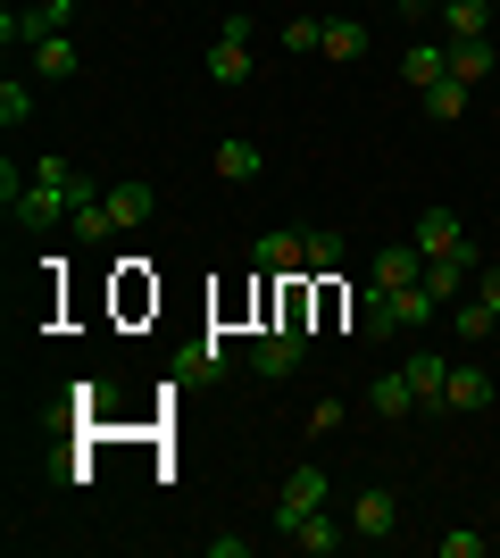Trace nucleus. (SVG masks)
I'll list each match as a JSON object with an SVG mask.
<instances>
[{
    "instance_id": "obj_1",
    "label": "nucleus",
    "mask_w": 500,
    "mask_h": 558,
    "mask_svg": "<svg viewBox=\"0 0 500 558\" xmlns=\"http://www.w3.org/2000/svg\"><path fill=\"white\" fill-rule=\"evenodd\" d=\"M358 317H367V333H426L434 317H442V292H434L426 276H417V283H401V292L367 283V292H358Z\"/></svg>"
},
{
    "instance_id": "obj_2",
    "label": "nucleus",
    "mask_w": 500,
    "mask_h": 558,
    "mask_svg": "<svg viewBox=\"0 0 500 558\" xmlns=\"http://www.w3.org/2000/svg\"><path fill=\"white\" fill-rule=\"evenodd\" d=\"M417 258H476L484 267V251H476V233H467L459 209H417Z\"/></svg>"
},
{
    "instance_id": "obj_3",
    "label": "nucleus",
    "mask_w": 500,
    "mask_h": 558,
    "mask_svg": "<svg viewBox=\"0 0 500 558\" xmlns=\"http://www.w3.org/2000/svg\"><path fill=\"white\" fill-rule=\"evenodd\" d=\"M333 500V484H326V466H292V484H284V500H276V534H301V517L309 509H326Z\"/></svg>"
},
{
    "instance_id": "obj_4",
    "label": "nucleus",
    "mask_w": 500,
    "mask_h": 558,
    "mask_svg": "<svg viewBox=\"0 0 500 558\" xmlns=\"http://www.w3.org/2000/svg\"><path fill=\"white\" fill-rule=\"evenodd\" d=\"M301 359H309V342H301V317H284V326H267L259 342H251V367H259L267 384H276V375H292Z\"/></svg>"
},
{
    "instance_id": "obj_5",
    "label": "nucleus",
    "mask_w": 500,
    "mask_h": 558,
    "mask_svg": "<svg viewBox=\"0 0 500 558\" xmlns=\"http://www.w3.org/2000/svg\"><path fill=\"white\" fill-rule=\"evenodd\" d=\"M251 267H259V276H309V233H259V242H251Z\"/></svg>"
},
{
    "instance_id": "obj_6",
    "label": "nucleus",
    "mask_w": 500,
    "mask_h": 558,
    "mask_svg": "<svg viewBox=\"0 0 500 558\" xmlns=\"http://www.w3.org/2000/svg\"><path fill=\"white\" fill-rule=\"evenodd\" d=\"M351 534L358 542H392V534H401V492H358V500H351Z\"/></svg>"
},
{
    "instance_id": "obj_7",
    "label": "nucleus",
    "mask_w": 500,
    "mask_h": 558,
    "mask_svg": "<svg viewBox=\"0 0 500 558\" xmlns=\"http://www.w3.org/2000/svg\"><path fill=\"white\" fill-rule=\"evenodd\" d=\"M342 542H351V517H333V500H326V509H309V517H301V534H292V550L326 558V550H342Z\"/></svg>"
},
{
    "instance_id": "obj_8",
    "label": "nucleus",
    "mask_w": 500,
    "mask_h": 558,
    "mask_svg": "<svg viewBox=\"0 0 500 558\" xmlns=\"http://www.w3.org/2000/svg\"><path fill=\"white\" fill-rule=\"evenodd\" d=\"M426 276V258H417V242H392V251H376V267H367V283H383V292H401V283Z\"/></svg>"
},
{
    "instance_id": "obj_9",
    "label": "nucleus",
    "mask_w": 500,
    "mask_h": 558,
    "mask_svg": "<svg viewBox=\"0 0 500 558\" xmlns=\"http://www.w3.org/2000/svg\"><path fill=\"white\" fill-rule=\"evenodd\" d=\"M259 142H251V134H225V142H217V175H225V184H259Z\"/></svg>"
},
{
    "instance_id": "obj_10",
    "label": "nucleus",
    "mask_w": 500,
    "mask_h": 558,
    "mask_svg": "<svg viewBox=\"0 0 500 558\" xmlns=\"http://www.w3.org/2000/svg\"><path fill=\"white\" fill-rule=\"evenodd\" d=\"M401 375L417 384V409H442V384H451V359H442V350H417Z\"/></svg>"
},
{
    "instance_id": "obj_11",
    "label": "nucleus",
    "mask_w": 500,
    "mask_h": 558,
    "mask_svg": "<svg viewBox=\"0 0 500 558\" xmlns=\"http://www.w3.org/2000/svg\"><path fill=\"white\" fill-rule=\"evenodd\" d=\"M484 25H492V0H442V34L451 43H484Z\"/></svg>"
},
{
    "instance_id": "obj_12",
    "label": "nucleus",
    "mask_w": 500,
    "mask_h": 558,
    "mask_svg": "<svg viewBox=\"0 0 500 558\" xmlns=\"http://www.w3.org/2000/svg\"><path fill=\"white\" fill-rule=\"evenodd\" d=\"M367 409H376V417H408V409H417V384H408L401 367L376 375V384H367Z\"/></svg>"
},
{
    "instance_id": "obj_13",
    "label": "nucleus",
    "mask_w": 500,
    "mask_h": 558,
    "mask_svg": "<svg viewBox=\"0 0 500 558\" xmlns=\"http://www.w3.org/2000/svg\"><path fill=\"white\" fill-rule=\"evenodd\" d=\"M484 400H492V375H484V367H459V359H451V384H442V409H484Z\"/></svg>"
},
{
    "instance_id": "obj_14",
    "label": "nucleus",
    "mask_w": 500,
    "mask_h": 558,
    "mask_svg": "<svg viewBox=\"0 0 500 558\" xmlns=\"http://www.w3.org/2000/svg\"><path fill=\"white\" fill-rule=\"evenodd\" d=\"M150 209H159V192H150V184H109V217H118V233L150 226Z\"/></svg>"
},
{
    "instance_id": "obj_15",
    "label": "nucleus",
    "mask_w": 500,
    "mask_h": 558,
    "mask_svg": "<svg viewBox=\"0 0 500 558\" xmlns=\"http://www.w3.org/2000/svg\"><path fill=\"white\" fill-rule=\"evenodd\" d=\"M209 75H217V84H251V43L217 34V43H209Z\"/></svg>"
},
{
    "instance_id": "obj_16",
    "label": "nucleus",
    "mask_w": 500,
    "mask_h": 558,
    "mask_svg": "<svg viewBox=\"0 0 500 558\" xmlns=\"http://www.w3.org/2000/svg\"><path fill=\"white\" fill-rule=\"evenodd\" d=\"M401 75H408V84H417V93H426V84H442V75H451V50H434V43H408Z\"/></svg>"
},
{
    "instance_id": "obj_17",
    "label": "nucleus",
    "mask_w": 500,
    "mask_h": 558,
    "mask_svg": "<svg viewBox=\"0 0 500 558\" xmlns=\"http://www.w3.org/2000/svg\"><path fill=\"white\" fill-rule=\"evenodd\" d=\"M326 59L358 68V59H367V25H358V17H333V25H326Z\"/></svg>"
},
{
    "instance_id": "obj_18",
    "label": "nucleus",
    "mask_w": 500,
    "mask_h": 558,
    "mask_svg": "<svg viewBox=\"0 0 500 558\" xmlns=\"http://www.w3.org/2000/svg\"><path fill=\"white\" fill-rule=\"evenodd\" d=\"M451 75L467 84V93H476L484 75H492V34H484V43H451Z\"/></svg>"
},
{
    "instance_id": "obj_19",
    "label": "nucleus",
    "mask_w": 500,
    "mask_h": 558,
    "mask_svg": "<svg viewBox=\"0 0 500 558\" xmlns=\"http://www.w3.org/2000/svg\"><path fill=\"white\" fill-rule=\"evenodd\" d=\"M451 326L467 333V342H492V333H500V308L476 292V301H459V308H451Z\"/></svg>"
},
{
    "instance_id": "obj_20",
    "label": "nucleus",
    "mask_w": 500,
    "mask_h": 558,
    "mask_svg": "<svg viewBox=\"0 0 500 558\" xmlns=\"http://www.w3.org/2000/svg\"><path fill=\"white\" fill-rule=\"evenodd\" d=\"M417 100H426V117H442V125H451V117H467V100H476V93H467L459 75H442V84H426Z\"/></svg>"
},
{
    "instance_id": "obj_21",
    "label": "nucleus",
    "mask_w": 500,
    "mask_h": 558,
    "mask_svg": "<svg viewBox=\"0 0 500 558\" xmlns=\"http://www.w3.org/2000/svg\"><path fill=\"white\" fill-rule=\"evenodd\" d=\"M467 276H476V258H426V283L442 292V308H451L459 292H467Z\"/></svg>"
},
{
    "instance_id": "obj_22",
    "label": "nucleus",
    "mask_w": 500,
    "mask_h": 558,
    "mask_svg": "<svg viewBox=\"0 0 500 558\" xmlns=\"http://www.w3.org/2000/svg\"><path fill=\"white\" fill-rule=\"evenodd\" d=\"M34 75H50V84H68V75H75V43H68V34L34 43Z\"/></svg>"
},
{
    "instance_id": "obj_23",
    "label": "nucleus",
    "mask_w": 500,
    "mask_h": 558,
    "mask_svg": "<svg viewBox=\"0 0 500 558\" xmlns=\"http://www.w3.org/2000/svg\"><path fill=\"white\" fill-rule=\"evenodd\" d=\"M25 117H34V93H25L17 75H9V84H0V125H9V134H17Z\"/></svg>"
},
{
    "instance_id": "obj_24",
    "label": "nucleus",
    "mask_w": 500,
    "mask_h": 558,
    "mask_svg": "<svg viewBox=\"0 0 500 558\" xmlns=\"http://www.w3.org/2000/svg\"><path fill=\"white\" fill-rule=\"evenodd\" d=\"M342 267V233H309V276H333Z\"/></svg>"
},
{
    "instance_id": "obj_25",
    "label": "nucleus",
    "mask_w": 500,
    "mask_h": 558,
    "mask_svg": "<svg viewBox=\"0 0 500 558\" xmlns=\"http://www.w3.org/2000/svg\"><path fill=\"white\" fill-rule=\"evenodd\" d=\"M284 50H326V25H317V17H292L284 25Z\"/></svg>"
},
{
    "instance_id": "obj_26",
    "label": "nucleus",
    "mask_w": 500,
    "mask_h": 558,
    "mask_svg": "<svg viewBox=\"0 0 500 558\" xmlns=\"http://www.w3.org/2000/svg\"><path fill=\"white\" fill-rule=\"evenodd\" d=\"M184 367H192V375H209V367L225 375V342H192V350H184Z\"/></svg>"
},
{
    "instance_id": "obj_27",
    "label": "nucleus",
    "mask_w": 500,
    "mask_h": 558,
    "mask_svg": "<svg viewBox=\"0 0 500 558\" xmlns=\"http://www.w3.org/2000/svg\"><path fill=\"white\" fill-rule=\"evenodd\" d=\"M442 558H484V534H467V525H459V534H442Z\"/></svg>"
},
{
    "instance_id": "obj_28",
    "label": "nucleus",
    "mask_w": 500,
    "mask_h": 558,
    "mask_svg": "<svg viewBox=\"0 0 500 558\" xmlns=\"http://www.w3.org/2000/svg\"><path fill=\"white\" fill-rule=\"evenodd\" d=\"M209 558H251V534H209Z\"/></svg>"
},
{
    "instance_id": "obj_29",
    "label": "nucleus",
    "mask_w": 500,
    "mask_h": 558,
    "mask_svg": "<svg viewBox=\"0 0 500 558\" xmlns=\"http://www.w3.org/2000/svg\"><path fill=\"white\" fill-rule=\"evenodd\" d=\"M476 292H484V301L500 308V258H484V267H476Z\"/></svg>"
},
{
    "instance_id": "obj_30",
    "label": "nucleus",
    "mask_w": 500,
    "mask_h": 558,
    "mask_svg": "<svg viewBox=\"0 0 500 558\" xmlns=\"http://www.w3.org/2000/svg\"><path fill=\"white\" fill-rule=\"evenodd\" d=\"M492 9H500V0H492Z\"/></svg>"
}]
</instances>
